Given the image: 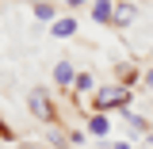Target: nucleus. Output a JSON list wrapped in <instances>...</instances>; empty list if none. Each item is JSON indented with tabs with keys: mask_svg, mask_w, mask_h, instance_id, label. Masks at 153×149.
<instances>
[{
	"mask_svg": "<svg viewBox=\"0 0 153 149\" xmlns=\"http://www.w3.org/2000/svg\"><path fill=\"white\" fill-rule=\"evenodd\" d=\"M73 84H76V92H88V88H92V76H88V73H80Z\"/></svg>",
	"mask_w": 153,
	"mask_h": 149,
	"instance_id": "obj_9",
	"label": "nucleus"
},
{
	"mask_svg": "<svg viewBox=\"0 0 153 149\" xmlns=\"http://www.w3.org/2000/svg\"><path fill=\"white\" fill-rule=\"evenodd\" d=\"M73 31H76V19H57V23H54V35L57 38H69Z\"/></svg>",
	"mask_w": 153,
	"mask_h": 149,
	"instance_id": "obj_6",
	"label": "nucleus"
},
{
	"mask_svg": "<svg viewBox=\"0 0 153 149\" xmlns=\"http://www.w3.org/2000/svg\"><path fill=\"white\" fill-rule=\"evenodd\" d=\"M142 84H146V88H149V92H153V65H149V69H146V76H142Z\"/></svg>",
	"mask_w": 153,
	"mask_h": 149,
	"instance_id": "obj_10",
	"label": "nucleus"
},
{
	"mask_svg": "<svg viewBox=\"0 0 153 149\" xmlns=\"http://www.w3.org/2000/svg\"><path fill=\"white\" fill-rule=\"evenodd\" d=\"M149 57H153V50H149Z\"/></svg>",
	"mask_w": 153,
	"mask_h": 149,
	"instance_id": "obj_12",
	"label": "nucleus"
},
{
	"mask_svg": "<svg viewBox=\"0 0 153 149\" xmlns=\"http://www.w3.org/2000/svg\"><path fill=\"white\" fill-rule=\"evenodd\" d=\"M27 103H31V111H35L42 122H50V119H54V107H50L46 92H31V96H27Z\"/></svg>",
	"mask_w": 153,
	"mask_h": 149,
	"instance_id": "obj_2",
	"label": "nucleus"
},
{
	"mask_svg": "<svg viewBox=\"0 0 153 149\" xmlns=\"http://www.w3.org/2000/svg\"><path fill=\"white\" fill-rule=\"evenodd\" d=\"M35 16L38 19H54V4H35Z\"/></svg>",
	"mask_w": 153,
	"mask_h": 149,
	"instance_id": "obj_8",
	"label": "nucleus"
},
{
	"mask_svg": "<svg viewBox=\"0 0 153 149\" xmlns=\"http://www.w3.org/2000/svg\"><path fill=\"white\" fill-rule=\"evenodd\" d=\"M88 130H92L96 138H103V134L111 130V119H107V115H100V111H96V115H92V122H88Z\"/></svg>",
	"mask_w": 153,
	"mask_h": 149,
	"instance_id": "obj_5",
	"label": "nucleus"
},
{
	"mask_svg": "<svg viewBox=\"0 0 153 149\" xmlns=\"http://www.w3.org/2000/svg\"><path fill=\"white\" fill-rule=\"evenodd\" d=\"M130 88L126 84H111V88H100V96H96V111H111V107H119V111H126L130 107Z\"/></svg>",
	"mask_w": 153,
	"mask_h": 149,
	"instance_id": "obj_1",
	"label": "nucleus"
},
{
	"mask_svg": "<svg viewBox=\"0 0 153 149\" xmlns=\"http://www.w3.org/2000/svg\"><path fill=\"white\" fill-rule=\"evenodd\" d=\"M111 16H115V4H111V0H96V4H92V19H96V23H111Z\"/></svg>",
	"mask_w": 153,
	"mask_h": 149,
	"instance_id": "obj_4",
	"label": "nucleus"
},
{
	"mask_svg": "<svg viewBox=\"0 0 153 149\" xmlns=\"http://www.w3.org/2000/svg\"><path fill=\"white\" fill-rule=\"evenodd\" d=\"M54 76H57V84H73V65H69V61H61V65L54 69Z\"/></svg>",
	"mask_w": 153,
	"mask_h": 149,
	"instance_id": "obj_7",
	"label": "nucleus"
},
{
	"mask_svg": "<svg viewBox=\"0 0 153 149\" xmlns=\"http://www.w3.org/2000/svg\"><path fill=\"white\" fill-rule=\"evenodd\" d=\"M134 16H138V4H115L111 23H115V27H130V23H134Z\"/></svg>",
	"mask_w": 153,
	"mask_h": 149,
	"instance_id": "obj_3",
	"label": "nucleus"
},
{
	"mask_svg": "<svg viewBox=\"0 0 153 149\" xmlns=\"http://www.w3.org/2000/svg\"><path fill=\"white\" fill-rule=\"evenodd\" d=\"M65 4H69V8H80V4H88V0H65Z\"/></svg>",
	"mask_w": 153,
	"mask_h": 149,
	"instance_id": "obj_11",
	"label": "nucleus"
}]
</instances>
